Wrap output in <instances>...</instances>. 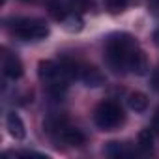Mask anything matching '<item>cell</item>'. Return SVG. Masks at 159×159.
Returning a JSON list of instances; mask_svg holds the SVG:
<instances>
[{"label": "cell", "mask_w": 159, "mask_h": 159, "mask_svg": "<svg viewBox=\"0 0 159 159\" xmlns=\"http://www.w3.org/2000/svg\"><path fill=\"white\" fill-rule=\"evenodd\" d=\"M2 69H4V75L8 79H11V81H17V79L23 77V64H21V60L13 52H10L8 49L2 51Z\"/></svg>", "instance_id": "obj_5"}, {"label": "cell", "mask_w": 159, "mask_h": 159, "mask_svg": "<svg viewBox=\"0 0 159 159\" xmlns=\"http://www.w3.org/2000/svg\"><path fill=\"white\" fill-rule=\"evenodd\" d=\"M79 79L90 88H96V86H101L105 83V77L103 73L94 67V66H83V67H79Z\"/></svg>", "instance_id": "obj_7"}, {"label": "cell", "mask_w": 159, "mask_h": 159, "mask_svg": "<svg viewBox=\"0 0 159 159\" xmlns=\"http://www.w3.org/2000/svg\"><path fill=\"white\" fill-rule=\"evenodd\" d=\"M153 129H155V133L159 135V109L155 111V116H153Z\"/></svg>", "instance_id": "obj_17"}, {"label": "cell", "mask_w": 159, "mask_h": 159, "mask_svg": "<svg viewBox=\"0 0 159 159\" xmlns=\"http://www.w3.org/2000/svg\"><path fill=\"white\" fill-rule=\"evenodd\" d=\"M150 84L155 92H159V67H155L152 71V77H150Z\"/></svg>", "instance_id": "obj_16"}, {"label": "cell", "mask_w": 159, "mask_h": 159, "mask_svg": "<svg viewBox=\"0 0 159 159\" xmlns=\"http://www.w3.org/2000/svg\"><path fill=\"white\" fill-rule=\"evenodd\" d=\"M127 105H129V109L135 111V112H144V111L148 109V98H146V94H142V92H133V94H129V98H127Z\"/></svg>", "instance_id": "obj_9"}, {"label": "cell", "mask_w": 159, "mask_h": 159, "mask_svg": "<svg viewBox=\"0 0 159 159\" xmlns=\"http://www.w3.org/2000/svg\"><path fill=\"white\" fill-rule=\"evenodd\" d=\"M6 127H8L10 135L15 140H23L26 137L25 124H23V120H21V116L17 112H8V116H6Z\"/></svg>", "instance_id": "obj_8"}, {"label": "cell", "mask_w": 159, "mask_h": 159, "mask_svg": "<svg viewBox=\"0 0 159 159\" xmlns=\"http://www.w3.org/2000/svg\"><path fill=\"white\" fill-rule=\"evenodd\" d=\"M124 120H125L124 109L114 101H103L94 111V122L103 131H112V129L120 127L124 124Z\"/></svg>", "instance_id": "obj_4"}, {"label": "cell", "mask_w": 159, "mask_h": 159, "mask_svg": "<svg viewBox=\"0 0 159 159\" xmlns=\"http://www.w3.org/2000/svg\"><path fill=\"white\" fill-rule=\"evenodd\" d=\"M152 6H155V8L159 10V0H152Z\"/></svg>", "instance_id": "obj_19"}, {"label": "cell", "mask_w": 159, "mask_h": 159, "mask_svg": "<svg viewBox=\"0 0 159 159\" xmlns=\"http://www.w3.org/2000/svg\"><path fill=\"white\" fill-rule=\"evenodd\" d=\"M62 25H64V28L67 32H79L83 28V19H81V15H79L77 11H73V13H67L62 19Z\"/></svg>", "instance_id": "obj_10"}, {"label": "cell", "mask_w": 159, "mask_h": 159, "mask_svg": "<svg viewBox=\"0 0 159 159\" xmlns=\"http://www.w3.org/2000/svg\"><path fill=\"white\" fill-rule=\"evenodd\" d=\"M38 75L45 83L49 94L54 98H60L67 88V81H71L64 69V66L58 62H52V60H41L38 66Z\"/></svg>", "instance_id": "obj_2"}, {"label": "cell", "mask_w": 159, "mask_h": 159, "mask_svg": "<svg viewBox=\"0 0 159 159\" xmlns=\"http://www.w3.org/2000/svg\"><path fill=\"white\" fill-rule=\"evenodd\" d=\"M69 8L77 13H86L90 10H94V0H67Z\"/></svg>", "instance_id": "obj_11"}, {"label": "cell", "mask_w": 159, "mask_h": 159, "mask_svg": "<svg viewBox=\"0 0 159 159\" xmlns=\"http://www.w3.org/2000/svg\"><path fill=\"white\" fill-rule=\"evenodd\" d=\"M139 146L142 150H146V152H150L153 148V135H152L150 129H142L139 133Z\"/></svg>", "instance_id": "obj_12"}, {"label": "cell", "mask_w": 159, "mask_h": 159, "mask_svg": "<svg viewBox=\"0 0 159 159\" xmlns=\"http://www.w3.org/2000/svg\"><path fill=\"white\" fill-rule=\"evenodd\" d=\"M10 32L23 39V41H38V39H45L49 36V26L41 21V19H13L10 25Z\"/></svg>", "instance_id": "obj_3"}, {"label": "cell", "mask_w": 159, "mask_h": 159, "mask_svg": "<svg viewBox=\"0 0 159 159\" xmlns=\"http://www.w3.org/2000/svg\"><path fill=\"white\" fill-rule=\"evenodd\" d=\"M105 62L109 69L116 75H124L127 71L135 75H144L148 71V60L144 51L139 47L137 39L125 32H116L107 38Z\"/></svg>", "instance_id": "obj_1"}, {"label": "cell", "mask_w": 159, "mask_h": 159, "mask_svg": "<svg viewBox=\"0 0 159 159\" xmlns=\"http://www.w3.org/2000/svg\"><path fill=\"white\" fill-rule=\"evenodd\" d=\"M49 10H51V15H52L54 19H58V21H62V19L67 15V11L64 10V6H62L60 2H51Z\"/></svg>", "instance_id": "obj_14"}, {"label": "cell", "mask_w": 159, "mask_h": 159, "mask_svg": "<svg viewBox=\"0 0 159 159\" xmlns=\"http://www.w3.org/2000/svg\"><path fill=\"white\" fill-rule=\"evenodd\" d=\"M56 137L64 142V144H69V146H83L86 142V137L81 129L77 127H69L67 124H64L58 131H56Z\"/></svg>", "instance_id": "obj_6"}, {"label": "cell", "mask_w": 159, "mask_h": 159, "mask_svg": "<svg viewBox=\"0 0 159 159\" xmlns=\"http://www.w3.org/2000/svg\"><path fill=\"white\" fill-rule=\"evenodd\" d=\"M153 41H155V45L159 47V28H157V30L153 32Z\"/></svg>", "instance_id": "obj_18"}, {"label": "cell", "mask_w": 159, "mask_h": 159, "mask_svg": "<svg viewBox=\"0 0 159 159\" xmlns=\"http://www.w3.org/2000/svg\"><path fill=\"white\" fill-rule=\"evenodd\" d=\"M105 4H107V8H109L111 11L118 13V11H122V10L127 6V0H105Z\"/></svg>", "instance_id": "obj_15"}, {"label": "cell", "mask_w": 159, "mask_h": 159, "mask_svg": "<svg viewBox=\"0 0 159 159\" xmlns=\"http://www.w3.org/2000/svg\"><path fill=\"white\" fill-rule=\"evenodd\" d=\"M131 152L120 144V142H109V148H107V155H112V157H124V155H129Z\"/></svg>", "instance_id": "obj_13"}]
</instances>
